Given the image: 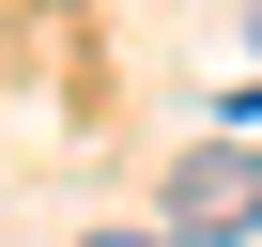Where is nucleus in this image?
Returning <instances> with one entry per match:
<instances>
[{
	"mask_svg": "<svg viewBox=\"0 0 262 247\" xmlns=\"http://www.w3.org/2000/svg\"><path fill=\"white\" fill-rule=\"evenodd\" d=\"M77 247H170V232H77Z\"/></svg>",
	"mask_w": 262,
	"mask_h": 247,
	"instance_id": "obj_2",
	"label": "nucleus"
},
{
	"mask_svg": "<svg viewBox=\"0 0 262 247\" xmlns=\"http://www.w3.org/2000/svg\"><path fill=\"white\" fill-rule=\"evenodd\" d=\"M247 16H262V0H247Z\"/></svg>",
	"mask_w": 262,
	"mask_h": 247,
	"instance_id": "obj_3",
	"label": "nucleus"
},
{
	"mask_svg": "<svg viewBox=\"0 0 262 247\" xmlns=\"http://www.w3.org/2000/svg\"><path fill=\"white\" fill-rule=\"evenodd\" d=\"M262 232V155L247 139H185L170 155V247H247Z\"/></svg>",
	"mask_w": 262,
	"mask_h": 247,
	"instance_id": "obj_1",
	"label": "nucleus"
}]
</instances>
